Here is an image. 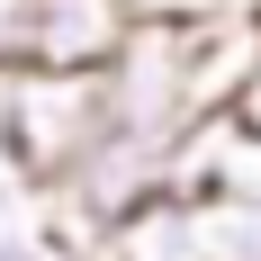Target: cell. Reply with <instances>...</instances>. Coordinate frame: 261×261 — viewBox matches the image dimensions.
<instances>
[{
    "label": "cell",
    "instance_id": "obj_3",
    "mask_svg": "<svg viewBox=\"0 0 261 261\" xmlns=\"http://www.w3.org/2000/svg\"><path fill=\"white\" fill-rule=\"evenodd\" d=\"M0 72H27V0H0Z\"/></svg>",
    "mask_w": 261,
    "mask_h": 261
},
{
    "label": "cell",
    "instance_id": "obj_6",
    "mask_svg": "<svg viewBox=\"0 0 261 261\" xmlns=\"http://www.w3.org/2000/svg\"><path fill=\"white\" fill-rule=\"evenodd\" d=\"M144 9H180V18H243L252 9L261 18V0H144Z\"/></svg>",
    "mask_w": 261,
    "mask_h": 261
},
{
    "label": "cell",
    "instance_id": "obj_1",
    "mask_svg": "<svg viewBox=\"0 0 261 261\" xmlns=\"http://www.w3.org/2000/svg\"><path fill=\"white\" fill-rule=\"evenodd\" d=\"M99 126H108L99 72H54V63L0 72V162H9L18 189L54 198L81 171V153L99 144Z\"/></svg>",
    "mask_w": 261,
    "mask_h": 261
},
{
    "label": "cell",
    "instance_id": "obj_5",
    "mask_svg": "<svg viewBox=\"0 0 261 261\" xmlns=\"http://www.w3.org/2000/svg\"><path fill=\"white\" fill-rule=\"evenodd\" d=\"M243 135H261V45H252V72H243V90H234V108H225Z\"/></svg>",
    "mask_w": 261,
    "mask_h": 261
},
{
    "label": "cell",
    "instance_id": "obj_2",
    "mask_svg": "<svg viewBox=\"0 0 261 261\" xmlns=\"http://www.w3.org/2000/svg\"><path fill=\"white\" fill-rule=\"evenodd\" d=\"M135 18H144V0H27V63L99 72Z\"/></svg>",
    "mask_w": 261,
    "mask_h": 261
},
{
    "label": "cell",
    "instance_id": "obj_4",
    "mask_svg": "<svg viewBox=\"0 0 261 261\" xmlns=\"http://www.w3.org/2000/svg\"><path fill=\"white\" fill-rule=\"evenodd\" d=\"M0 261H72L54 234H18V225H0Z\"/></svg>",
    "mask_w": 261,
    "mask_h": 261
}]
</instances>
